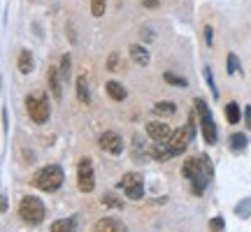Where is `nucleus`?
I'll use <instances>...</instances> for the list:
<instances>
[{
    "instance_id": "nucleus-14",
    "label": "nucleus",
    "mask_w": 251,
    "mask_h": 232,
    "mask_svg": "<svg viewBox=\"0 0 251 232\" xmlns=\"http://www.w3.org/2000/svg\"><path fill=\"white\" fill-rule=\"evenodd\" d=\"M130 58H133V63H137V65H149V61H151L149 51H147L142 45H130Z\"/></svg>"
},
{
    "instance_id": "nucleus-10",
    "label": "nucleus",
    "mask_w": 251,
    "mask_h": 232,
    "mask_svg": "<svg viewBox=\"0 0 251 232\" xmlns=\"http://www.w3.org/2000/svg\"><path fill=\"white\" fill-rule=\"evenodd\" d=\"M147 135L151 137L153 142H168V139H170V135H172V130H170V125L168 123H161V121H149V123H147Z\"/></svg>"
},
{
    "instance_id": "nucleus-5",
    "label": "nucleus",
    "mask_w": 251,
    "mask_h": 232,
    "mask_svg": "<svg viewBox=\"0 0 251 232\" xmlns=\"http://www.w3.org/2000/svg\"><path fill=\"white\" fill-rule=\"evenodd\" d=\"M196 112H198V116H200V130H202L205 142L207 144H216V139H219V130H216L212 112H209V107H207V102L202 98H196Z\"/></svg>"
},
{
    "instance_id": "nucleus-7",
    "label": "nucleus",
    "mask_w": 251,
    "mask_h": 232,
    "mask_svg": "<svg viewBox=\"0 0 251 232\" xmlns=\"http://www.w3.org/2000/svg\"><path fill=\"white\" fill-rule=\"evenodd\" d=\"M77 186L81 193H93V188H96V170L89 158L79 161L77 165Z\"/></svg>"
},
{
    "instance_id": "nucleus-19",
    "label": "nucleus",
    "mask_w": 251,
    "mask_h": 232,
    "mask_svg": "<svg viewBox=\"0 0 251 232\" xmlns=\"http://www.w3.org/2000/svg\"><path fill=\"white\" fill-rule=\"evenodd\" d=\"M240 118H242L240 105H237V102H228V105H226V121H228V123H237Z\"/></svg>"
},
{
    "instance_id": "nucleus-17",
    "label": "nucleus",
    "mask_w": 251,
    "mask_h": 232,
    "mask_svg": "<svg viewBox=\"0 0 251 232\" xmlns=\"http://www.w3.org/2000/svg\"><path fill=\"white\" fill-rule=\"evenodd\" d=\"M151 156L156 158V161H170L172 158V151H170V146H168V142H156V146L151 149Z\"/></svg>"
},
{
    "instance_id": "nucleus-27",
    "label": "nucleus",
    "mask_w": 251,
    "mask_h": 232,
    "mask_svg": "<svg viewBox=\"0 0 251 232\" xmlns=\"http://www.w3.org/2000/svg\"><path fill=\"white\" fill-rule=\"evenodd\" d=\"M237 68H240V65H237V58H235V54H228V74H233Z\"/></svg>"
},
{
    "instance_id": "nucleus-13",
    "label": "nucleus",
    "mask_w": 251,
    "mask_h": 232,
    "mask_svg": "<svg viewBox=\"0 0 251 232\" xmlns=\"http://www.w3.org/2000/svg\"><path fill=\"white\" fill-rule=\"evenodd\" d=\"M105 91H107V95L114 100V102H124V100L128 98V91L124 89V84H119V81H114V79L105 84Z\"/></svg>"
},
{
    "instance_id": "nucleus-21",
    "label": "nucleus",
    "mask_w": 251,
    "mask_h": 232,
    "mask_svg": "<svg viewBox=\"0 0 251 232\" xmlns=\"http://www.w3.org/2000/svg\"><path fill=\"white\" fill-rule=\"evenodd\" d=\"M244 146H247V137H244L242 133L230 135V149H235V151H242Z\"/></svg>"
},
{
    "instance_id": "nucleus-8",
    "label": "nucleus",
    "mask_w": 251,
    "mask_h": 232,
    "mask_svg": "<svg viewBox=\"0 0 251 232\" xmlns=\"http://www.w3.org/2000/svg\"><path fill=\"white\" fill-rule=\"evenodd\" d=\"M121 188H124V193H126L128 200H142L144 197V181L137 172H128V174H124V179H121Z\"/></svg>"
},
{
    "instance_id": "nucleus-33",
    "label": "nucleus",
    "mask_w": 251,
    "mask_h": 232,
    "mask_svg": "<svg viewBox=\"0 0 251 232\" xmlns=\"http://www.w3.org/2000/svg\"><path fill=\"white\" fill-rule=\"evenodd\" d=\"M0 211H2V214L7 211V195H5V193H2V197H0Z\"/></svg>"
},
{
    "instance_id": "nucleus-11",
    "label": "nucleus",
    "mask_w": 251,
    "mask_h": 232,
    "mask_svg": "<svg viewBox=\"0 0 251 232\" xmlns=\"http://www.w3.org/2000/svg\"><path fill=\"white\" fill-rule=\"evenodd\" d=\"M93 230L96 232H124L126 225L119 221V218H112V216H107V218H100L98 223L93 225Z\"/></svg>"
},
{
    "instance_id": "nucleus-29",
    "label": "nucleus",
    "mask_w": 251,
    "mask_h": 232,
    "mask_svg": "<svg viewBox=\"0 0 251 232\" xmlns=\"http://www.w3.org/2000/svg\"><path fill=\"white\" fill-rule=\"evenodd\" d=\"M244 123H247V128L251 130V107L244 109Z\"/></svg>"
},
{
    "instance_id": "nucleus-28",
    "label": "nucleus",
    "mask_w": 251,
    "mask_h": 232,
    "mask_svg": "<svg viewBox=\"0 0 251 232\" xmlns=\"http://www.w3.org/2000/svg\"><path fill=\"white\" fill-rule=\"evenodd\" d=\"M209 228H212V230H224L226 221L224 218H212V221H209Z\"/></svg>"
},
{
    "instance_id": "nucleus-18",
    "label": "nucleus",
    "mask_w": 251,
    "mask_h": 232,
    "mask_svg": "<svg viewBox=\"0 0 251 232\" xmlns=\"http://www.w3.org/2000/svg\"><path fill=\"white\" fill-rule=\"evenodd\" d=\"M77 98H79V102H84V105H89V102H91L89 84H86V77H84V74L77 79Z\"/></svg>"
},
{
    "instance_id": "nucleus-3",
    "label": "nucleus",
    "mask_w": 251,
    "mask_h": 232,
    "mask_svg": "<svg viewBox=\"0 0 251 232\" xmlns=\"http://www.w3.org/2000/svg\"><path fill=\"white\" fill-rule=\"evenodd\" d=\"M33 186L45 190V193H54L63 186V167L61 165H45L42 170H37Z\"/></svg>"
},
{
    "instance_id": "nucleus-26",
    "label": "nucleus",
    "mask_w": 251,
    "mask_h": 232,
    "mask_svg": "<svg viewBox=\"0 0 251 232\" xmlns=\"http://www.w3.org/2000/svg\"><path fill=\"white\" fill-rule=\"evenodd\" d=\"M102 202H105V205H109V207H114V209H119V207H121V202H119L112 193H105V195H102Z\"/></svg>"
},
{
    "instance_id": "nucleus-32",
    "label": "nucleus",
    "mask_w": 251,
    "mask_h": 232,
    "mask_svg": "<svg viewBox=\"0 0 251 232\" xmlns=\"http://www.w3.org/2000/svg\"><path fill=\"white\" fill-rule=\"evenodd\" d=\"M142 5L144 7H149V9H156L158 7V0H142Z\"/></svg>"
},
{
    "instance_id": "nucleus-4",
    "label": "nucleus",
    "mask_w": 251,
    "mask_h": 232,
    "mask_svg": "<svg viewBox=\"0 0 251 232\" xmlns=\"http://www.w3.org/2000/svg\"><path fill=\"white\" fill-rule=\"evenodd\" d=\"M26 112H28V116L33 118V123H37V125L47 123L49 116H51V107H49L47 93H33V95H28L26 98Z\"/></svg>"
},
{
    "instance_id": "nucleus-22",
    "label": "nucleus",
    "mask_w": 251,
    "mask_h": 232,
    "mask_svg": "<svg viewBox=\"0 0 251 232\" xmlns=\"http://www.w3.org/2000/svg\"><path fill=\"white\" fill-rule=\"evenodd\" d=\"M202 74H205V81H207V86H209V91H212V95H214V98H219V91H216V84H214V77H212V70H209V68H205V70H202Z\"/></svg>"
},
{
    "instance_id": "nucleus-23",
    "label": "nucleus",
    "mask_w": 251,
    "mask_h": 232,
    "mask_svg": "<svg viewBox=\"0 0 251 232\" xmlns=\"http://www.w3.org/2000/svg\"><path fill=\"white\" fill-rule=\"evenodd\" d=\"M165 81H168L170 86H186L188 84L184 77H177V74H172V72H165Z\"/></svg>"
},
{
    "instance_id": "nucleus-24",
    "label": "nucleus",
    "mask_w": 251,
    "mask_h": 232,
    "mask_svg": "<svg viewBox=\"0 0 251 232\" xmlns=\"http://www.w3.org/2000/svg\"><path fill=\"white\" fill-rule=\"evenodd\" d=\"M153 112H156V114H172V112H175V105H172V102H158V105H153Z\"/></svg>"
},
{
    "instance_id": "nucleus-34",
    "label": "nucleus",
    "mask_w": 251,
    "mask_h": 232,
    "mask_svg": "<svg viewBox=\"0 0 251 232\" xmlns=\"http://www.w3.org/2000/svg\"><path fill=\"white\" fill-rule=\"evenodd\" d=\"M205 40H207V45L212 46V26H207V28H205Z\"/></svg>"
},
{
    "instance_id": "nucleus-2",
    "label": "nucleus",
    "mask_w": 251,
    "mask_h": 232,
    "mask_svg": "<svg viewBox=\"0 0 251 232\" xmlns=\"http://www.w3.org/2000/svg\"><path fill=\"white\" fill-rule=\"evenodd\" d=\"M19 216H21V221L28 225H40L47 216L45 202L37 195H26L19 202Z\"/></svg>"
},
{
    "instance_id": "nucleus-6",
    "label": "nucleus",
    "mask_w": 251,
    "mask_h": 232,
    "mask_svg": "<svg viewBox=\"0 0 251 232\" xmlns=\"http://www.w3.org/2000/svg\"><path fill=\"white\" fill-rule=\"evenodd\" d=\"M193 135H196V123H193V116H191L188 125H184V128H177V130H172L170 139H168V146H170L172 156H179V153L186 151V146L191 144Z\"/></svg>"
},
{
    "instance_id": "nucleus-15",
    "label": "nucleus",
    "mask_w": 251,
    "mask_h": 232,
    "mask_svg": "<svg viewBox=\"0 0 251 232\" xmlns=\"http://www.w3.org/2000/svg\"><path fill=\"white\" fill-rule=\"evenodd\" d=\"M19 72L21 74H30L33 72V54L28 49H21L19 51Z\"/></svg>"
},
{
    "instance_id": "nucleus-1",
    "label": "nucleus",
    "mask_w": 251,
    "mask_h": 232,
    "mask_svg": "<svg viewBox=\"0 0 251 232\" xmlns=\"http://www.w3.org/2000/svg\"><path fill=\"white\" fill-rule=\"evenodd\" d=\"M212 174H214V167H212V161L207 158L205 153L193 156V158H188L184 162V177L191 181L193 195H202L205 193V188L212 181Z\"/></svg>"
},
{
    "instance_id": "nucleus-25",
    "label": "nucleus",
    "mask_w": 251,
    "mask_h": 232,
    "mask_svg": "<svg viewBox=\"0 0 251 232\" xmlns=\"http://www.w3.org/2000/svg\"><path fill=\"white\" fill-rule=\"evenodd\" d=\"M61 74H63V79H68V74H70V56L68 54L61 58Z\"/></svg>"
},
{
    "instance_id": "nucleus-16",
    "label": "nucleus",
    "mask_w": 251,
    "mask_h": 232,
    "mask_svg": "<svg viewBox=\"0 0 251 232\" xmlns=\"http://www.w3.org/2000/svg\"><path fill=\"white\" fill-rule=\"evenodd\" d=\"M68 230H77V218L75 216H68V218H61V221L51 223V232H68Z\"/></svg>"
},
{
    "instance_id": "nucleus-31",
    "label": "nucleus",
    "mask_w": 251,
    "mask_h": 232,
    "mask_svg": "<svg viewBox=\"0 0 251 232\" xmlns=\"http://www.w3.org/2000/svg\"><path fill=\"white\" fill-rule=\"evenodd\" d=\"M117 58H119L117 54H112V56H109V63H107V68H109V70H117Z\"/></svg>"
},
{
    "instance_id": "nucleus-9",
    "label": "nucleus",
    "mask_w": 251,
    "mask_h": 232,
    "mask_svg": "<svg viewBox=\"0 0 251 232\" xmlns=\"http://www.w3.org/2000/svg\"><path fill=\"white\" fill-rule=\"evenodd\" d=\"M98 144L102 151L112 153V156H119V153L124 151V137L114 130H105V133L98 137Z\"/></svg>"
},
{
    "instance_id": "nucleus-30",
    "label": "nucleus",
    "mask_w": 251,
    "mask_h": 232,
    "mask_svg": "<svg viewBox=\"0 0 251 232\" xmlns=\"http://www.w3.org/2000/svg\"><path fill=\"white\" fill-rule=\"evenodd\" d=\"M2 133L7 135V107H2Z\"/></svg>"
},
{
    "instance_id": "nucleus-20",
    "label": "nucleus",
    "mask_w": 251,
    "mask_h": 232,
    "mask_svg": "<svg viewBox=\"0 0 251 232\" xmlns=\"http://www.w3.org/2000/svg\"><path fill=\"white\" fill-rule=\"evenodd\" d=\"M107 9V0H91V14L93 17H102Z\"/></svg>"
},
{
    "instance_id": "nucleus-12",
    "label": "nucleus",
    "mask_w": 251,
    "mask_h": 232,
    "mask_svg": "<svg viewBox=\"0 0 251 232\" xmlns=\"http://www.w3.org/2000/svg\"><path fill=\"white\" fill-rule=\"evenodd\" d=\"M61 79H63L61 72L56 70V68H49V72H47V81H49V89H51V95H54V100H61V95H63Z\"/></svg>"
}]
</instances>
